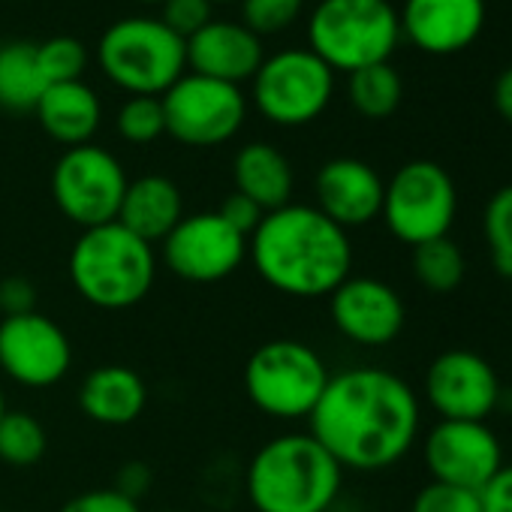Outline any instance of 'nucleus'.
I'll list each match as a JSON object with an SVG mask.
<instances>
[{"label":"nucleus","mask_w":512,"mask_h":512,"mask_svg":"<svg viewBox=\"0 0 512 512\" xmlns=\"http://www.w3.org/2000/svg\"><path fill=\"white\" fill-rule=\"evenodd\" d=\"M308 425V434L344 470L377 473L395 467L413 449L422 404L416 389L395 371L359 365L329 377Z\"/></svg>","instance_id":"1"},{"label":"nucleus","mask_w":512,"mask_h":512,"mask_svg":"<svg viewBox=\"0 0 512 512\" xmlns=\"http://www.w3.org/2000/svg\"><path fill=\"white\" fill-rule=\"evenodd\" d=\"M247 260L256 278L281 296L329 299L353 275V241L314 205L290 202L253 229Z\"/></svg>","instance_id":"2"},{"label":"nucleus","mask_w":512,"mask_h":512,"mask_svg":"<svg viewBox=\"0 0 512 512\" xmlns=\"http://www.w3.org/2000/svg\"><path fill=\"white\" fill-rule=\"evenodd\" d=\"M344 488V467L308 434L266 440L244 470V491L256 512H329Z\"/></svg>","instance_id":"3"},{"label":"nucleus","mask_w":512,"mask_h":512,"mask_svg":"<svg viewBox=\"0 0 512 512\" xmlns=\"http://www.w3.org/2000/svg\"><path fill=\"white\" fill-rule=\"evenodd\" d=\"M157 250L118 220L82 229L70 247L73 290L100 311H127L148 299L157 281Z\"/></svg>","instance_id":"4"},{"label":"nucleus","mask_w":512,"mask_h":512,"mask_svg":"<svg viewBox=\"0 0 512 512\" xmlns=\"http://www.w3.org/2000/svg\"><path fill=\"white\" fill-rule=\"evenodd\" d=\"M311 52L332 73L386 64L401 43L398 10L389 0H320L308 22Z\"/></svg>","instance_id":"5"},{"label":"nucleus","mask_w":512,"mask_h":512,"mask_svg":"<svg viewBox=\"0 0 512 512\" xmlns=\"http://www.w3.org/2000/svg\"><path fill=\"white\" fill-rule=\"evenodd\" d=\"M329 377V365L311 344L275 338L250 353L244 365V395L269 419L299 422L314 413Z\"/></svg>","instance_id":"6"},{"label":"nucleus","mask_w":512,"mask_h":512,"mask_svg":"<svg viewBox=\"0 0 512 512\" xmlns=\"http://www.w3.org/2000/svg\"><path fill=\"white\" fill-rule=\"evenodd\" d=\"M100 70L130 97H163L187 70V49L160 19H121L100 37Z\"/></svg>","instance_id":"7"},{"label":"nucleus","mask_w":512,"mask_h":512,"mask_svg":"<svg viewBox=\"0 0 512 512\" xmlns=\"http://www.w3.org/2000/svg\"><path fill=\"white\" fill-rule=\"evenodd\" d=\"M455 214V181L434 160H410L386 181L380 217L401 244L419 247L425 241L449 235Z\"/></svg>","instance_id":"8"},{"label":"nucleus","mask_w":512,"mask_h":512,"mask_svg":"<svg viewBox=\"0 0 512 512\" xmlns=\"http://www.w3.org/2000/svg\"><path fill=\"white\" fill-rule=\"evenodd\" d=\"M250 82L256 112L278 127H305L317 121L335 94V73L311 49L269 55Z\"/></svg>","instance_id":"9"},{"label":"nucleus","mask_w":512,"mask_h":512,"mask_svg":"<svg viewBox=\"0 0 512 512\" xmlns=\"http://www.w3.org/2000/svg\"><path fill=\"white\" fill-rule=\"evenodd\" d=\"M127 184L130 178L121 160L94 142L67 148L52 169V199L79 229L118 220Z\"/></svg>","instance_id":"10"},{"label":"nucleus","mask_w":512,"mask_h":512,"mask_svg":"<svg viewBox=\"0 0 512 512\" xmlns=\"http://www.w3.org/2000/svg\"><path fill=\"white\" fill-rule=\"evenodd\" d=\"M166 133L187 148H217L238 136L247 100L238 85L184 73L163 97Z\"/></svg>","instance_id":"11"},{"label":"nucleus","mask_w":512,"mask_h":512,"mask_svg":"<svg viewBox=\"0 0 512 512\" xmlns=\"http://www.w3.org/2000/svg\"><path fill=\"white\" fill-rule=\"evenodd\" d=\"M157 260L187 284H220L247 260V238L235 232L217 211L184 214L160 241Z\"/></svg>","instance_id":"12"},{"label":"nucleus","mask_w":512,"mask_h":512,"mask_svg":"<svg viewBox=\"0 0 512 512\" xmlns=\"http://www.w3.org/2000/svg\"><path fill=\"white\" fill-rule=\"evenodd\" d=\"M73 368L67 332L46 314L0 317V371L25 389L58 386Z\"/></svg>","instance_id":"13"},{"label":"nucleus","mask_w":512,"mask_h":512,"mask_svg":"<svg viewBox=\"0 0 512 512\" xmlns=\"http://www.w3.org/2000/svg\"><path fill=\"white\" fill-rule=\"evenodd\" d=\"M425 401L437 419L488 422L503 401L494 365L473 350H443L425 371Z\"/></svg>","instance_id":"14"},{"label":"nucleus","mask_w":512,"mask_h":512,"mask_svg":"<svg viewBox=\"0 0 512 512\" xmlns=\"http://www.w3.org/2000/svg\"><path fill=\"white\" fill-rule=\"evenodd\" d=\"M425 467L434 482L482 491L503 467V446L488 422L440 419L425 434Z\"/></svg>","instance_id":"15"},{"label":"nucleus","mask_w":512,"mask_h":512,"mask_svg":"<svg viewBox=\"0 0 512 512\" xmlns=\"http://www.w3.org/2000/svg\"><path fill=\"white\" fill-rule=\"evenodd\" d=\"M329 317L341 338L356 347L377 350L398 341L407 323V308L392 284L350 275L329 296Z\"/></svg>","instance_id":"16"},{"label":"nucleus","mask_w":512,"mask_h":512,"mask_svg":"<svg viewBox=\"0 0 512 512\" xmlns=\"http://www.w3.org/2000/svg\"><path fill=\"white\" fill-rule=\"evenodd\" d=\"M386 181L380 172L356 157H335L320 166L314 178V208L323 211L341 229H362L383 211Z\"/></svg>","instance_id":"17"},{"label":"nucleus","mask_w":512,"mask_h":512,"mask_svg":"<svg viewBox=\"0 0 512 512\" xmlns=\"http://www.w3.org/2000/svg\"><path fill=\"white\" fill-rule=\"evenodd\" d=\"M401 37L425 55H458L485 28V0H404Z\"/></svg>","instance_id":"18"},{"label":"nucleus","mask_w":512,"mask_h":512,"mask_svg":"<svg viewBox=\"0 0 512 512\" xmlns=\"http://www.w3.org/2000/svg\"><path fill=\"white\" fill-rule=\"evenodd\" d=\"M187 67L196 76H208L226 85H238L253 79L266 61L263 40L247 31L241 22H208L199 34L184 40Z\"/></svg>","instance_id":"19"},{"label":"nucleus","mask_w":512,"mask_h":512,"mask_svg":"<svg viewBox=\"0 0 512 512\" xmlns=\"http://www.w3.org/2000/svg\"><path fill=\"white\" fill-rule=\"evenodd\" d=\"M79 407L97 425H133L148 407V386L142 374L127 365H100L85 374L79 386Z\"/></svg>","instance_id":"20"},{"label":"nucleus","mask_w":512,"mask_h":512,"mask_svg":"<svg viewBox=\"0 0 512 512\" xmlns=\"http://www.w3.org/2000/svg\"><path fill=\"white\" fill-rule=\"evenodd\" d=\"M184 217V196L178 184L166 175L133 178L124 190L118 223L148 244H160Z\"/></svg>","instance_id":"21"},{"label":"nucleus","mask_w":512,"mask_h":512,"mask_svg":"<svg viewBox=\"0 0 512 512\" xmlns=\"http://www.w3.org/2000/svg\"><path fill=\"white\" fill-rule=\"evenodd\" d=\"M34 115L46 136H52L67 148H76V145H88L97 136L103 121V103L97 91L79 79V82L49 85Z\"/></svg>","instance_id":"22"},{"label":"nucleus","mask_w":512,"mask_h":512,"mask_svg":"<svg viewBox=\"0 0 512 512\" xmlns=\"http://www.w3.org/2000/svg\"><path fill=\"white\" fill-rule=\"evenodd\" d=\"M232 181L235 193L253 199L266 214L293 202V163L281 148L269 142H247L244 148H238L232 160Z\"/></svg>","instance_id":"23"},{"label":"nucleus","mask_w":512,"mask_h":512,"mask_svg":"<svg viewBox=\"0 0 512 512\" xmlns=\"http://www.w3.org/2000/svg\"><path fill=\"white\" fill-rule=\"evenodd\" d=\"M46 88L49 85L37 64V46L7 43L0 49V109L13 115L34 112Z\"/></svg>","instance_id":"24"},{"label":"nucleus","mask_w":512,"mask_h":512,"mask_svg":"<svg viewBox=\"0 0 512 512\" xmlns=\"http://www.w3.org/2000/svg\"><path fill=\"white\" fill-rule=\"evenodd\" d=\"M464 272H467L464 253L449 235L413 247V278L422 290L434 296L455 293L464 281Z\"/></svg>","instance_id":"25"},{"label":"nucleus","mask_w":512,"mask_h":512,"mask_svg":"<svg viewBox=\"0 0 512 512\" xmlns=\"http://www.w3.org/2000/svg\"><path fill=\"white\" fill-rule=\"evenodd\" d=\"M347 94H350L353 109L362 118L380 121V118L395 115V109L401 106L404 82H401L398 70L386 61V64H374V67L350 73Z\"/></svg>","instance_id":"26"},{"label":"nucleus","mask_w":512,"mask_h":512,"mask_svg":"<svg viewBox=\"0 0 512 512\" xmlns=\"http://www.w3.org/2000/svg\"><path fill=\"white\" fill-rule=\"evenodd\" d=\"M49 449V434L28 410H7L0 416V461L10 467H34Z\"/></svg>","instance_id":"27"},{"label":"nucleus","mask_w":512,"mask_h":512,"mask_svg":"<svg viewBox=\"0 0 512 512\" xmlns=\"http://www.w3.org/2000/svg\"><path fill=\"white\" fill-rule=\"evenodd\" d=\"M482 235L491 266L500 275H512V184L491 193L482 211Z\"/></svg>","instance_id":"28"},{"label":"nucleus","mask_w":512,"mask_h":512,"mask_svg":"<svg viewBox=\"0 0 512 512\" xmlns=\"http://www.w3.org/2000/svg\"><path fill=\"white\" fill-rule=\"evenodd\" d=\"M118 136L130 145H151L166 133V115L160 97H130L115 118Z\"/></svg>","instance_id":"29"},{"label":"nucleus","mask_w":512,"mask_h":512,"mask_svg":"<svg viewBox=\"0 0 512 512\" xmlns=\"http://www.w3.org/2000/svg\"><path fill=\"white\" fill-rule=\"evenodd\" d=\"M37 64L46 79V85H64L79 82L88 70V52L73 37H52L37 46Z\"/></svg>","instance_id":"30"},{"label":"nucleus","mask_w":512,"mask_h":512,"mask_svg":"<svg viewBox=\"0 0 512 512\" xmlns=\"http://www.w3.org/2000/svg\"><path fill=\"white\" fill-rule=\"evenodd\" d=\"M302 4L305 0H241V25L260 40L281 34L299 19Z\"/></svg>","instance_id":"31"},{"label":"nucleus","mask_w":512,"mask_h":512,"mask_svg":"<svg viewBox=\"0 0 512 512\" xmlns=\"http://www.w3.org/2000/svg\"><path fill=\"white\" fill-rule=\"evenodd\" d=\"M410 512H482V503H479V491L431 479L416 491Z\"/></svg>","instance_id":"32"},{"label":"nucleus","mask_w":512,"mask_h":512,"mask_svg":"<svg viewBox=\"0 0 512 512\" xmlns=\"http://www.w3.org/2000/svg\"><path fill=\"white\" fill-rule=\"evenodd\" d=\"M163 16L160 22L178 34L181 40H190L211 22V0H163Z\"/></svg>","instance_id":"33"},{"label":"nucleus","mask_w":512,"mask_h":512,"mask_svg":"<svg viewBox=\"0 0 512 512\" xmlns=\"http://www.w3.org/2000/svg\"><path fill=\"white\" fill-rule=\"evenodd\" d=\"M58 512H142V506L118 488H91L70 497Z\"/></svg>","instance_id":"34"},{"label":"nucleus","mask_w":512,"mask_h":512,"mask_svg":"<svg viewBox=\"0 0 512 512\" xmlns=\"http://www.w3.org/2000/svg\"><path fill=\"white\" fill-rule=\"evenodd\" d=\"M217 214H220L235 232H241L244 238H250L253 229L260 226L263 217H266V211H263L260 205H256L253 199H247V196H241V193H235V190L220 202Z\"/></svg>","instance_id":"35"},{"label":"nucleus","mask_w":512,"mask_h":512,"mask_svg":"<svg viewBox=\"0 0 512 512\" xmlns=\"http://www.w3.org/2000/svg\"><path fill=\"white\" fill-rule=\"evenodd\" d=\"M0 305H4V317L31 314L37 311V287L28 278H4L0 281Z\"/></svg>","instance_id":"36"},{"label":"nucleus","mask_w":512,"mask_h":512,"mask_svg":"<svg viewBox=\"0 0 512 512\" xmlns=\"http://www.w3.org/2000/svg\"><path fill=\"white\" fill-rule=\"evenodd\" d=\"M482 512H512V464H503L479 491Z\"/></svg>","instance_id":"37"},{"label":"nucleus","mask_w":512,"mask_h":512,"mask_svg":"<svg viewBox=\"0 0 512 512\" xmlns=\"http://www.w3.org/2000/svg\"><path fill=\"white\" fill-rule=\"evenodd\" d=\"M112 488H118L121 494H127V497L139 500V497L151 488V470H148V464H142V461H130V464H124V467L118 470V476H115V485H112Z\"/></svg>","instance_id":"38"},{"label":"nucleus","mask_w":512,"mask_h":512,"mask_svg":"<svg viewBox=\"0 0 512 512\" xmlns=\"http://www.w3.org/2000/svg\"><path fill=\"white\" fill-rule=\"evenodd\" d=\"M491 103H494L497 115H500L506 124H512V67H506V70L494 79Z\"/></svg>","instance_id":"39"},{"label":"nucleus","mask_w":512,"mask_h":512,"mask_svg":"<svg viewBox=\"0 0 512 512\" xmlns=\"http://www.w3.org/2000/svg\"><path fill=\"white\" fill-rule=\"evenodd\" d=\"M7 413V395H4V389H0V416Z\"/></svg>","instance_id":"40"},{"label":"nucleus","mask_w":512,"mask_h":512,"mask_svg":"<svg viewBox=\"0 0 512 512\" xmlns=\"http://www.w3.org/2000/svg\"><path fill=\"white\" fill-rule=\"evenodd\" d=\"M139 4H163V0H139Z\"/></svg>","instance_id":"41"},{"label":"nucleus","mask_w":512,"mask_h":512,"mask_svg":"<svg viewBox=\"0 0 512 512\" xmlns=\"http://www.w3.org/2000/svg\"><path fill=\"white\" fill-rule=\"evenodd\" d=\"M211 4H232V0H211Z\"/></svg>","instance_id":"42"},{"label":"nucleus","mask_w":512,"mask_h":512,"mask_svg":"<svg viewBox=\"0 0 512 512\" xmlns=\"http://www.w3.org/2000/svg\"><path fill=\"white\" fill-rule=\"evenodd\" d=\"M160 512H181V509H160Z\"/></svg>","instance_id":"43"},{"label":"nucleus","mask_w":512,"mask_h":512,"mask_svg":"<svg viewBox=\"0 0 512 512\" xmlns=\"http://www.w3.org/2000/svg\"><path fill=\"white\" fill-rule=\"evenodd\" d=\"M0 317H4V305H0Z\"/></svg>","instance_id":"44"},{"label":"nucleus","mask_w":512,"mask_h":512,"mask_svg":"<svg viewBox=\"0 0 512 512\" xmlns=\"http://www.w3.org/2000/svg\"><path fill=\"white\" fill-rule=\"evenodd\" d=\"M509 290H512V275H509Z\"/></svg>","instance_id":"45"},{"label":"nucleus","mask_w":512,"mask_h":512,"mask_svg":"<svg viewBox=\"0 0 512 512\" xmlns=\"http://www.w3.org/2000/svg\"><path fill=\"white\" fill-rule=\"evenodd\" d=\"M0 49H4V43H0Z\"/></svg>","instance_id":"46"},{"label":"nucleus","mask_w":512,"mask_h":512,"mask_svg":"<svg viewBox=\"0 0 512 512\" xmlns=\"http://www.w3.org/2000/svg\"><path fill=\"white\" fill-rule=\"evenodd\" d=\"M0 512H4V509H0Z\"/></svg>","instance_id":"47"}]
</instances>
